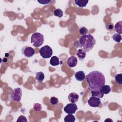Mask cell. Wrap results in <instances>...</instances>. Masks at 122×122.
I'll return each mask as SVG.
<instances>
[{
  "mask_svg": "<svg viewBox=\"0 0 122 122\" xmlns=\"http://www.w3.org/2000/svg\"><path fill=\"white\" fill-rule=\"evenodd\" d=\"M91 91H99L105 85V78L101 71H93L90 72L85 77Z\"/></svg>",
  "mask_w": 122,
  "mask_h": 122,
  "instance_id": "cell-1",
  "label": "cell"
},
{
  "mask_svg": "<svg viewBox=\"0 0 122 122\" xmlns=\"http://www.w3.org/2000/svg\"><path fill=\"white\" fill-rule=\"evenodd\" d=\"M79 41L80 46L82 47L86 52L90 51L96 43L94 38L91 34L82 35L79 39Z\"/></svg>",
  "mask_w": 122,
  "mask_h": 122,
  "instance_id": "cell-2",
  "label": "cell"
},
{
  "mask_svg": "<svg viewBox=\"0 0 122 122\" xmlns=\"http://www.w3.org/2000/svg\"><path fill=\"white\" fill-rule=\"evenodd\" d=\"M30 42L35 47L41 46L44 42L43 35L39 32H34L31 36Z\"/></svg>",
  "mask_w": 122,
  "mask_h": 122,
  "instance_id": "cell-3",
  "label": "cell"
},
{
  "mask_svg": "<svg viewBox=\"0 0 122 122\" xmlns=\"http://www.w3.org/2000/svg\"><path fill=\"white\" fill-rule=\"evenodd\" d=\"M39 53L43 59H48L52 54V50L48 45H45L39 50Z\"/></svg>",
  "mask_w": 122,
  "mask_h": 122,
  "instance_id": "cell-4",
  "label": "cell"
},
{
  "mask_svg": "<svg viewBox=\"0 0 122 122\" xmlns=\"http://www.w3.org/2000/svg\"><path fill=\"white\" fill-rule=\"evenodd\" d=\"M22 96V91L20 88L14 89L10 95V98L14 102H20Z\"/></svg>",
  "mask_w": 122,
  "mask_h": 122,
  "instance_id": "cell-5",
  "label": "cell"
},
{
  "mask_svg": "<svg viewBox=\"0 0 122 122\" xmlns=\"http://www.w3.org/2000/svg\"><path fill=\"white\" fill-rule=\"evenodd\" d=\"M22 54L27 58L31 57L35 53V50L31 47L29 46H24L21 48Z\"/></svg>",
  "mask_w": 122,
  "mask_h": 122,
  "instance_id": "cell-6",
  "label": "cell"
},
{
  "mask_svg": "<svg viewBox=\"0 0 122 122\" xmlns=\"http://www.w3.org/2000/svg\"><path fill=\"white\" fill-rule=\"evenodd\" d=\"M64 112L68 114H74L78 109L77 105L75 103H70L64 107Z\"/></svg>",
  "mask_w": 122,
  "mask_h": 122,
  "instance_id": "cell-7",
  "label": "cell"
},
{
  "mask_svg": "<svg viewBox=\"0 0 122 122\" xmlns=\"http://www.w3.org/2000/svg\"><path fill=\"white\" fill-rule=\"evenodd\" d=\"M88 104L92 107H98L101 103L100 98L92 96L88 101Z\"/></svg>",
  "mask_w": 122,
  "mask_h": 122,
  "instance_id": "cell-8",
  "label": "cell"
},
{
  "mask_svg": "<svg viewBox=\"0 0 122 122\" xmlns=\"http://www.w3.org/2000/svg\"><path fill=\"white\" fill-rule=\"evenodd\" d=\"M77 59L74 56L70 57L67 60V64L69 67L72 68L76 66L77 64Z\"/></svg>",
  "mask_w": 122,
  "mask_h": 122,
  "instance_id": "cell-9",
  "label": "cell"
},
{
  "mask_svg": "<svg viewBox=\"0 0 122 122\" xmlns=\"http://www.w3.org/2000/svg\"><path fill=\"white\" fill-rule=\"evenodd\" d=\"M74 76L76 80L80 81H83L86 77L85 73L82 71H80L75 72L74 74Z\"/></svg>",
  "mask_w": 122,
  "mask_h": 122,
  "instance_id": "cell-10",
  "label": "cell"
},
{
  "mask_svg": "<svg viewBox=\"0 0 122 122\" xmlns=\"http://www.w3.org/2000/svg\"><path fill=\"white\" fill-rule=\"evenodd\" d=\"M79 95L75 92H71L68 95V100L71 103L76 102L79 99Z\"/></svg>",
  "mask_w": 122,
  "mask_h": 122,
  "instance_id": "cell-11",
  "label": "cell"
},
{
  "mask_svg": "<svg viewBox=\"0 0 122 122\" xmlns=\"http://www.w3.org/2000/svg\"><path fill=\"white\" fill-rule=\"evenodd\" d=\"M86 52H87L84 49H80L77 50L76 54L80 60H82L85 58L86 55Z\"/></svg>",
  "mask_w": 122,
  "mask_h": 122,
  "instance_id": "cell-12",
  "label": "cell"
},
{
  "mask_svg": "<svg viewBox=\"0 0 122 122\" xmlns=\"http://www.w3.org/2000/svg\"><path fill=\"white\" fill-rule=\"evenodd\" d=\"M50 63L51 65L52 66H57L59 65L60 63H62V61H59V59L58 57H57L56 56H53L52 57L50 60Z\"/></svg>",
  "mask_w": 122,
  "mask_h": 122,
  "instance_id": "cell-13",
  "label": "cell"
},
{
  "mask_svg": "<svg viewBox=\"0 0 122 122\" xmlns=\"http://www.w3.org/2000/svg\"><path fill=\"white\" fill-rule=\"evenodd\" d=\"M115 31L119 34H121L122 33V21L120 20L117 22L115 26H114Z\"/></svg>",
  "mask_w": 122,
  "mask_h": 122,
  "instance_id": "cell-14",
  "label": "cell"
},
{
  "mask_svg": "<svg viewBox=\"0 0 122 122\" xmlns=\"http://www.w3.org/2000/svg\"><path fill=\"white\" fill-rule=\"evenodd\" d=\"M92 96H94L99 98H102L103 97L104 94L101 91H91Z\"/></svg>",
  "mask_w": 122,
  "mask_h": 122,
  "instance_id": "cell-15",
  "label": "cell"
},
{
  "mask_svg": "<svg viewBox=\"0 0 122 122\" xmlns=\"http://www.w3.org/2000/svg\"><path fill=\"white\" fill-rule=\"evenodd\" d=\"M89 0H75L74 2L76 5L80 7H84L86 6L87 4L88 3Z\"/></svg>",
  "mask_w": 122,
  "mask_h": 122,
  "instance_id": "cell-16",
  "label": "cell"
},
{
  "mask_svg": "<svg viewBox=\"0 0 122 122\" xmlns=\"http://www.w3.org/2000/svg\"><path fill=\"white\" fill-rule=\"evenodd\" d=\"M36 80L39 82H42L44 79V74L42 71L37 72L35 76Z\"/></svg>",
  "mask_w": 122,
  "mask_h": 122,
  "instance_id": "cell-17",
  "label": "cell"
},
{
  "mask_svg": "<svg viewBox=\"0 0 122 122\" xmlns=\"http://www.w3.org/2000/svg\"><path fill=\"white\" fill-rule=\"evenodd\" d=\"M64 121L65 122H74L75 121V118L72 114H68V115L65 117Z\"/></svg>",
  "mask_w": 122,
  "mask_h": 122,
  "instance_id": "cell-18",
  "label": "cell"
},
{
  "mask_svg": "<svg viewBox=\"0 0 122 122\" xmlns=\"http://www.w3.org/2000/svg\"><path fill=\"white\" fill-rule=\"evenodd\" d=\"M100 90L103 93V94H107L110 92L111 91V88L109 85H104L102 87Z\"/></svg>",
  "mask_w": 122,
  "mask_h": 122,
  "instance_id": "cell-19",
  "label": "cell"
},
{
  "mask_svg": "<svg viewBox=\"0 0 122 122\" xmlns=\"http://www.w3.org/2000/svg\"><path fill=\"white\" fill-rule=\"evenodd\" d=\"M115 81L116 83L122 85V74L120 73L115 75Z\"/></svg>",
  "mask_w": 122,
  "mask_h": 122,
  "instance_id": "cell-20",
  "label": "cell"
},
{
  "mask_svg": "<svg viewBox=\"0 0 122 122\" xmlns=\"http://www.w3.org/2000/svg\"><path fill=\"white\" fill-rule=\"evenodd\" d=\"M112 39L116 42H120L122 40V36L119 33H115L112 36Z\"/></svg>",
  "mask_w": 122,
  "mask_h": 122,
  "instance_id": "cell-21",
  "label": "cell"
},
{
  "mask_svg": "<svg viewBox=\"0 0 122 122\" xmlns=\"http://www.w3.org/2000/svg\"><path fill=\"white\" fill-rule=\"evenodd\" d=\"M54 15L59 18H61L63 16V11L60 9H56L53 12Z\"/></svg>",
  "mask_w": 122,
  "mask_h": 122,
  "instance_id": "cell-22",
  "label": "cell"
},
{
  "mask_svg": "<svg viewBox=\"0 0 122 122\" xmlns=\"http://www.w3.org/2000/svg\"><path fill=\"white\" fill-rule=\"evenodd\" d=\"M58 102H59V100L57 98H56L54 96H52L51 98L50 103L51 105H56L58 104Z\"/></svg>",
  "mask_w": 122,
  "mask_h": 122,
  "instance_id": "cell-23",
  "label": "cell"
},
{
  "mask_svg": "<svg viewBox=\"0 0 122 122\" xmlns=\"http://www.w3.org/2000/svg\"><path fill=\"white\" fill-rule=\"evenodd\" d=\"M79 33L81 35H85L87 33L88 30L85 27H81V28H80V29L79 30Z\"/></svg>",
  "mask_w": 122,
  "mask_h": 122,
  "instance_id": "cell-24",
  "label": "cell"
},
{
  "mask_svg": "<svg viewBox=\"0 0 122 122\" xmlns=\"http://www.w3.org/2000/svg\"><path fill=\"white\" fill-rule=\"evenodd\" d=\"M41 105L38 103H36L33 105V109L35 112H39L41 109Z\"/></svg>",
  "mask_w": 122,
  "mask_h": 122,
  "instance_id": "cell-25",
  "label": "cell"
},
{
  "mask_svg": "<svg viewBox=\"0 0 122 122\" xmlns=\"http://www.w3.org/2000/svg\"><path fill=\"white\" fill-rule=\"evenodd\" d=\"M17 122H27V120L25 116L23 115H20L18 117V120H17Z\"/></svg>",
  "mask_w": 122,
  "mask_h": 122,
  "instance_id": "cell-26",
  "label": "cell"
},
{
  "mask_svg": "<svg viewBox=\"0 0 122 122\" xmlns=\"http://www.w3.org/2000/svg\"><path fill=\"white\" fill-rule=\"evenodd\" d=\"M106 29L108 30H112L114 29V25L112 23H109L106 24Z\"/></svg>",
  "mask_w": 122,
  "mask_h": 122,
  "instance_id": "cell-27",
  "label": "cell"
},
{
  "mask_svg": "<svg viewBox=\"0 0 122 122\" xmlns=\"http://www.w3.org/2000/svg\"><path fill=\"white\" fill-rule=\"evenodd\" d=\"M37 1L38 2H39L40 4L46 5V4H48L49 3H50L51 2V0H38Z\"/></svg>",
  "mask_w": 122,
  "mask_h": 122,
  "instance_id": "cell-28",
  "label": "cell"
},
{
  "mask_svg": "<svg viewBox=\"0 0 122 122\" xmlns=\"http://www.w3.org/2000/svg\"><path fill=\"white\" fill-rule=\"evenodd\" d=\"M104 122H112V119H109V118H108V119H106L105 121H104Z\"/></svg>",
  "mask_w": 122,
  "mask_h": 122,
  "instance_id": "cell-29",
  "label": "cell"
}]
</instances>
